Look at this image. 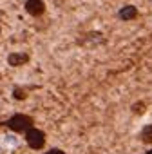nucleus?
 <instances>
[{
  "label": "nucleus",
  "mask_w": 152,
  "mask_h": 154,
  "mask_svg": "<svg viewBox=\"0 0 152 154\" xmlns=\"http://www.w3.org/2000/svg\"><path fill=\"white\" fill-rule=\"evenodd\" d=\"M26 141L31 149H42L44 143H45V134L42 131L31 127L29 131H26Z\"/></svg>",
  "instance_id": "2"
},
{
  "label": "nucleus",
  "mask_w": 152,
  "mask_h": 154,
  "mask_svg": "<svg viewBox=\"0 0 152 154\" xmlns=\"http://www.w3.org/2000/svg\"><path fill=\"white\" fill-rule=\"evenodd\" d=\"M147 154H152V149H150V150H147Z\"/></svg>",
  "instance_id": "10"
},
{
  "label": "nucleus",
  "mask_w": 152,
  "mask_h": 154,
  "mask_svg": "<svg viewBox=\"0 0 152 154\" xmlns=\"http://www.w3.org/2000/svg\"><path fill=\"white\" fill-rule=\"evenodd\" d=\"M26 94H22V91H15V98H24Z\"/></svg>",
  "instance_id": "9"
},
{
  "label": "nucleus",
  "mask_w": 152,
  "mask_h": 154,
  "mask_svg": "<svg viewBox=\"0 0 152 154\" xmlns=\"http://www.w3.org/2000/svg\"><path fill=\"white\" fill-rule=\"evenodd\" d=\"M31 125H33V120H31L29 116H26V114H15V116H11L9 122H8V127H9L11 131H15V132L29 131Z\"/></svg>",
  "instance_id": "1"
},
{
  "label": "nucleus",
  "mask_w": 152,
  "mask_h": 154,
  "mask_svg": "<svg viewBox=\"0 0 152 154\" xmlns=\"http://www.w3.org/2000/svg\"><path fill=\"white\" fill-rule=\"evenodd\" d=\"M134 111L136 112H143V103H136L134 105Z\"/></svg>",
  "instance_id": "7"
},
{
  "label": "nucleus",
  "mask_w": 152,
  "mask_h": 154,
  "mask_svg": "<svg viewBox=\"0 0 152 154\" xmlns=\"http://www.w3.org/2000/svg\"><path fill=\"white\" fill-rule=\"evenodd\" d=\"M27 60H29V56H27V54H24V53H13V54H9V56H8L9 65H22V63H26Z\"/></svg>",
  "instance_id": "5"
},
{
  "label": "nucleus",
  "mask_w": 152,
  "mask_h": 154,
  "mask_svg": "<svg viewBox=\"0 0 152 154\" xmlns=\"http://www.w3.org/2000/svg\"><path fill=\"white\" fill-rule=\"evenodd\" d=\"M26 11L33 17H40L45 11V4L42 0H26Z\"/></svg>",
  "instance_id": "3"
},
{
  "label": "nucleus",
  "mask_w": 152,
  "mask_h": 154,
  "mask_svg": "<svg viewBox=\"0 0 152 154\" xmlns=\"http://www.w3.org/2000/svg\"><path fill=\"white\" fill-rule=\"evenodd\" d=\"M141 140L143 141H152V125H147L141 131Z\"/></svg>",
  "instance_id": "6"
},
{
  "label": "nucleus",
  "mask_w": 152,
  "mask_h": 154,
  "mask_svg": "<svg viewBox=\"0 0 152 154\" xmlns=\"http://www.w3.org/2000/svg\"><path fill=\"white\" fill-rule=\"evenodd\" d=\"M45 154H65V152L60 150V149H53V150H49V152H45Z\"/></svg>",
  "instance_id": "8"
},
{
  "label": "nucleus",
  "mask_w": 152,
  "mask_h": 154,
  "mask_svg": "<svg viewBox=\"0 0 152 154\" xmlns=\"http://www.w3.org/2000/svg\"><path fill=\"white\" fill-rule=\"evenodd\" d=\"M138 17V9L134 6H125L120 9V18L121 20H134Z\"/></svg>",
  "instance_id": "4"
}]
</instances>
